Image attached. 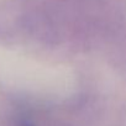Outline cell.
<instances>
[{
  "instance_id": "1",
  "label": "cell",
  "mask_w": 126,
  "mask_h": 126,
  "mask_svg": "<svg viewBox=\"0 0 126 126\" xmlns=\"http://www.w3.org/2000/svg\"><path fill=\"white\" fill-rule=\"evenodd\" d=\"M20 126H33V125L31 122H29V121H21Z\"/></svg>"
}]
</instances>
